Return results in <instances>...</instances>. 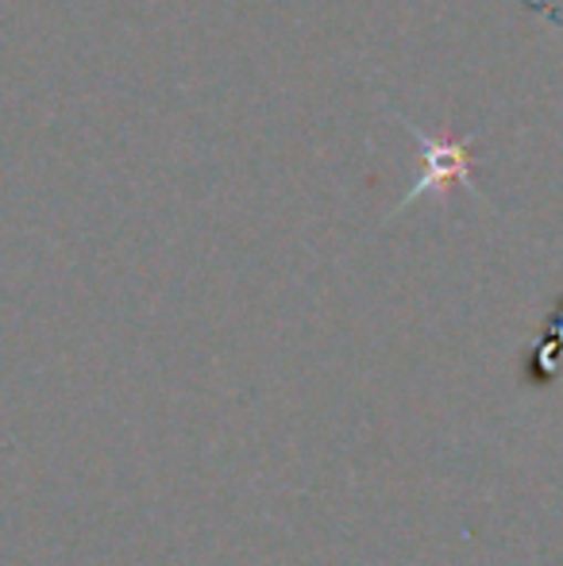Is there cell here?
<instances>
[{"mask_svg": "<svg viewBox=\"0 0 563 566\" xmlns=\"http://www.w3.org/2000/svg\"><path fill=\"white\" fill-rule=\"evenodd\" d=\"M394 119H398L402 127H406L409 135H414L417 143H421V158H425V170L421 178L414 181V189H409L406 197L398 201V209L390 212V220H398L402 212L409 209L414 201H421V197H448L456 186H463L467 193L475 197V201L487 205V197L479 193V186H475V132L467 135H451V132H425V127H417L409 116H402L398 108H390Z\"/></svg>", "mask_w": 563, "mask_h": 566, "instance_id": "6da1fadb", "label": "cell"}]
</instances>
